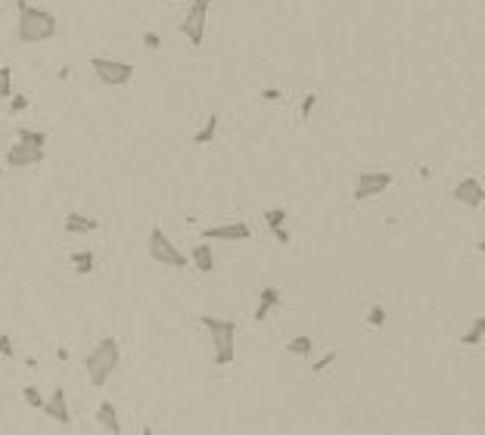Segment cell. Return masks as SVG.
Listing matches in <instances>:
<instances>
[{
    "label": "cell",
    "instance_id": "cell-1",
    "mask_svg": "<svg viewBox=\"0 0 485 435\" xmlns=\"http://www.w3.org/2000/svg\"><path fill=\"white\" fill-rule=\"evenodd\" d=\"M60 22L44 6H32L28 0H19V19H16V34L22 44H44L56 38Z\"/></svg>",
    "mask_w": 485,
    "mask_h": 435
},
{
    "label": "cell",
    "instance_id": "cell-2",
    "mask_svg": "<svg viewBox=\"0 0 485 435\" xmlns=\"http://www.w3.org/2000/svg\"><path fill=\"white\" fill-rule=\"evenodd\" d=\"M202 330L212 339V358L218 367H227L237 361V323L227 317H202Z\"/></svg>",
    "mask_w": 485,
    "mask_h": 435
},
{
    "label": "cell",
    "instance_id": "cell-3",
    "mask_svg": "<svg viewBox=\"0 0 485 435\" xmlns=\"http://www.w3.org/2000/svg\"><path fill=\"white\" fill-rule=\"evenodd\" d=\"M121 361V348H119V339L115 336H106L100 339L97 348L88 354V361H84V367H88V380L93 386H106L109 382V376L115 373V367H119Z\"/></svg>",
    "mask_w": 485,
    "mask_h": 435
},
{
    "label": "cell",
    "instance_id": "cell-4",
    "mask_svg": "<svg viewBox=\"0 0 485 435\" xmlns=\"http://www.w3.org/2000/svg\"><path fill=\"white\" fill-rule=\"evenodd\" d=\"M147 252L156 265L162 267H187V255L171 243V236L165 234L162 227H153L150 230V239H147Z\"/></svg>",
    "mask_w": 485,
    "mask_h": 435
},
{
    "label": "cell",
    "instance_id": "cell-5",
    "mask_svg": "<svg viewBox=\"0 0 485 435\" xmlns=\"http://www.w3.org/2000/svg\"><path fill=\"white\" fill-rule=\"evenodd\" d=\"M91 69L106 87H125L134 81V65L125 60H109V56H91Z\"/></svg>",
    "mask_w": 485,
    "mask_h": 435
},
{
    "label": "cell",
    "instance_id": "cell-6",
    "mask_svg": "<svg viewBox=\"0 0 485 435\" xmlns=\"http://www.w3.org/2000/svg\"><path fill=\"white\" fill-rule=\"evenodd\" d=\"M208 6H212V0H190V10H187L184 22H180V32L187 34V41H190L193 47H202V41H206Z\"/></svg>",
    "mask_w": 485,
    "mask_h": 435
},
{
    "label": "cell",
    "instance_id": "cell-7",
    "mask_svg": "<svg viewBox=\"0 0 485 435\" xmlns=\"http://www.w3.org/2000/svg\"><path fill=\"white\" fill-rule=\"evenodd\" d=\"M389 187H392V174L389 171H383V168H367V171H361L358 178H354V199H373V196H380V193H386Z\"/></svg>",
    "mask_w": 485,
    "mask_h": 435
},
{
    "label": "cell",
    "instance_id": "cell-8",
    "mask_svg": "<svg viewBox=\"0 0 485 435\" xmlns=\"http://www.w3.org/2000/svg\"><path fill=\"white\" fill-rule=\"evenodd\" d=\"M252 236L249 224L246 221H234V224H218V227L202 230V239L206 243H246Z\"/></svg>",
    "mask_w": 485,
    "mask_h": 435
},
{
    "label": "cell",
    "instance_id": "cell-9",
    "mask_svg": "<svg viewBox=\"0 0 485 435\" xmlns=\"http://www.w3.org/2000/svg\"><path fill=\"white\" fill-rule=\"evenodd\" d=\"M44 162V149L25 147V143H13L6 149V168H32V165Z\"/></svg>",
    "mask_w": 485,
    "mask_h": 435
},
{
    "label": "cell",
    "instance_id": "cell-10",
    "mask_svg": "<svg viewBox=\"0 0 485 435\" xmlns=\"http://www.w3.org/2000/svg\"><path fill=\"white\" fill-rule=\"evenodd\" d=\"M454 199L467 208H482L485 202V187L479 178H463L458 187H454Z\"/></svg>",
    "mask_w": 485,
    "mask_h": 435
},
{
    "label": "cell",
    "instance_id": "cell-11",
    "mask_svg": "<svg viewBox=\"0 0 485 435\" xmlns=\"http://www.w3.org/2000/svg\"><path fill=\"white\" fill-rule=\"evenodd\" d=\"M41 410H44L50 420H56V423H62V426H69V423H72L69 398H66V389H62V386H56L53 392H50V398L44 401V408H41Z\"/></svg>",
    "mask_w": 485,
    "mask_h": 435
},
{
    "label": "cell",
    "instance_id": "cell-12",
    "mask_svg": "<svg viewBox=\"0 0 485 435\" xmlns=\"http://www.w3.org/2000/svg\"><path fill=\"white\" fill-rule=\"evenodd\" d=\"M97 227H100L97 218L81 215V212H69L66 218H62V230H66V234H72V236H78V234H93Z\"/></svg>",
    "mask_w": 485,
    "mask_h": 435
},
{
    "label": "cell",
    "instance_id": "cell-13",
    "mask_svg": "<svg viewBox=\"0 0 485 435\" xmlns=\"http://www.w3.org/2000/svg\"><path fill=\"white\" fill-rule=\"evenodd\" d=\"M280 304H284V293H280L277 286H265L262 289V299H258V304H255V321L262 323V321H267V314H271L274 308H280Z\"/></svg>",
    "mask_w": 485,
    "mask_h": 435
},
{
    "label": "cell",
    "instance_id": "cell-14",
    "mask_svg": "<svg viewBox=\"0 0 485 435\" xmlns=\"http://www.w3.org/2000/svg\"><path fill=\"white\" fill-rule=\"evenodd\" d=\"M97 423L103 426L106 432L121 435V420H119V410H115L112 401H100V408H97Z\"/></svg>",
    "mask_w": 485,
    "mask_h": 435
},
{
    "label": "cell",
    "instance_id": "cell-15",
    "mask_svg": "<svg viewBox=\"0 0 485 435\" xmlns=\"http://www.w3.org/2000/svg\"><path fill=\"white\" fill-rule=\"evenodd\" d=\"M218 125H221V119L212 112L206 121H202V128L197 130V134H193V143H197V147H206V143H212L215 134H218Z\"/></svg>",
    "mask_w": 485,
    "mask_h": 435
},
{
    "label": "cell",
    "instance_id": "cell-16",
    "mask_svg": "<svg viewBox=\"0 0 485 435\" xmlns=\"http://www.w3.org/2000/svg\"><path fill=\"white\" fill-rule=\"evenodd\" d=\"M193 265H197V271L199 274H212V267H215V255H212V246L208 243H199L197 249H193Z\"/></svg>",
    "mask_w": 485,
    "mask_h": 435
},
{
    "label": "cell",
    "instance_id": "cell-17",
    "mask_svg": "<svg viewBox=\"0 0 485 435\" xmlns=\"http://www.w3.org/2000/svg\"><path fill=\"white\" fill-rule=\"evenodd\" d=\"M286 352L295 354V358H311V352H314V339L305 336V333H299V336H293L286 342Z\"/></svg>",
    "mask_w": 485,
    "mask_h": 435
},
{
    "label": "cell",
    "instance_id": "cell-18",
    "mask_svg": "<svg viewBox=\"0 0 485 435\" xmlns=\"http://www.w3.org/2000/svg\"><path fill=\"white\" fill-rule=\"evenodd\" d=\"M72 265H75L78 274H93V267H97V255H93L91 249H78V252H72Z\"/></svg>",
    "mask_w": 485,
    "mask_h": 435
},
{
    "label": "cell",
    "instance_id": "cell-19",
    "mask_svg": "<svg viewBox=\"0 0 485 435\" xmlns=\"http://www.w3.org/2000/svg\"><path fill=\"white\" fill-rule=\"evenodd\" d=\"M16 137H19V143H25V147H34V149H44V143H47L44 130H34V128H19Z\"/></svg>",
    "mask_w": 485,
    "mask_h": 435
},
{
    "label": "cell",
    "instance_id": "cell-20",
    "mask_svg": "<svg viewBox=\"0 0 485 435\" xmlns=\"http://www.w3.org/2000/svg\"><path fill=\"white\" fill-rule=\"evenodd\" d=\"M482 336H485V317H476L473 326H470V330L460 336V342L473 348V345H479V342H482Z\"/></svg>",
    "mask_w": 485,
    "mask_h": 435
},
{
    "label": "cell",
    "instance_id": "cell-21",
    "mask_svg": "<svg viewBox=\"0 0 485 435\" xmlns=\"http://www.w3.org/2000/svg\"><path fill=\"white\" fill-rule=\"evenodd\" d=\"M13 97V65H0V100Z\"/></svg>",
    "mask_w": 485,
    "mask_h": 435
},
{
    "label": "cell",
    "instance_id": "cell-22",
    "mask_svg": "<svg viewBox=\"0 0 485 435\" xmlns=\"http://www.w3.org/2000/svg\"><path fill=\"white\" fill-rule=\"evenodd\" d=\"M286 208H267L265 212V221H267V227L271 230H277V227H286Z\"/></svg>",
    "mask_w": 485,
    "mask_h": 435
},
{
    "label": "cell",
    "instance_id": "cell-23",
    "mask_svg": "<svg viewBox=\"0 0 485 435\" xmlns=\"http://www.w3.org/2000/svg\"><path fill=\"white\" fill-rule=\"evenodd\" d=\"M367 323H371L373 330H383V326H386V308H383V304H371V311H367Z\"/></svg>",
    "mask_w": 485,
    "mask_h": 435
},
{
    "label": "cell",
    "instance_id": "cell-24",
    "mask_svg": "<svg viewBox=\"0 0 485 435\" xmlns=\"http://www.w3.org/2000/svg\"><path fill=\"white\" fill-rule=\"evenodd\" d=\"M22 401L28 404V408H34V410L44 408V398H41L38 386H25V389H22Z\"/></svg>",
    "mask_w": 485,
    "mask_h": 435
},
{
    "label": "cell",
    "instance_id": "cell-25",
    "mask_svg": "<svg viewBox=\"0 0 485 435\" xmlns=\"http://www.w3.org/2000/svg\"><path fill=\"white\" fill-rule=\"evenodd\" d=\"M314 106H317V93H305L299 103V121H308V115L314 112Z\"/></svg>",
    "mask_w": 485,
    "mask_h": 435
},
{
    "label": "cell",
    "instance_id": "cell-26",
    "mask_svg": "<svg viewBox=\"0 0 485 435\" xmlns=\"http://www.w3.org/2000/svg\"><path fill=\"white\" fill-rule=\"evenodd\" d=\"M28 109V97L25 93H13L10 97V115H19V112H25Z\"/></svg>",
    "mask_w": 485,
    "mask_h": 435
},
{
    "label": "cell",
    "instance_id": "cell-27",
    "mask_svg": "<svg viewBox=\"0 0 485 435\" xmlns=\"http://www.w3.org/2000/svg\"><path fill=\"white\" fill-rule=\"evenodd\" d=\"M333 364H336V352H327L324 358H317L314 364H311V370H314V373H324V370L333 367Z\"/></svg>",
    "mask_w": 485,
    "mask_h": 435
},
{
    "label": "cell",
    "instance_id": "cell-28",
    "mask_svg": "<svg viewBox=\"0 0 485 435\" xmlns=\"http://www.w3.org/2000/svg\"><path fill=\"white\" fill-rule=\"evenodd\" d=\"M143 47H147V50H159V47H162V34H159V32H143Z\"/></svg>",
    "mask_w": 485,
    "mask_h": 435
},
{
    "label": "cell",
    "instance_id": "cell-29",
    "mask_svg": "<svg viewBox=\"0 0 485 435\" xmlns=\"http://www.w3.org/2000/svg\"><path fill=\"white\" fill-rule=\"evenodd\" d=\"M16 354V348H13V339L6 336V333H0V358H13Z\"/></svg>",
    "mask_w": 485,
    "mask_h": 435
},
{
    "label": "cell",
    "instance_id": "cell-30",
    "mask_svg": "<svg viewBox=\"0 0 485 435\" xmlns=\"http://www.w3.org/2000/svg\"><path fill=\"white\" fill-rule=\"evenodd\" d=\"M262 97L267 100V103H277V100L284 97V91H280V87H265V91H262Z\"/></svg>",
    "mask_w": 485,
    "mask_h": 435
},
{
    "label": "cell",
    "instance_id": "cell-31",
    "mask_svg": "<svg viewBox=\"0 0 485 435\" xmlns=\"http://www.w3.org/2000/svg\"><path fill=\"white\" fill-rule=\"evenodd\" d=\"M271 234H274V239H277V243H284V246H289V239H293L286 227H277V230H271Z\"/></svg>",
    "mask_w": 485,
    "mask_h": 435
},
{
    "label": "cell",
    "instance_id": "cell-32",
    "mask_svg": "<svg viewBox=\"0 0 485 435\" xmlns=\"http://www.w3.org/2000/svg\"><path fill=\"white\" fill-rule=\"evenodd\" d=\"M56 358H60V361H69V348H56Z\"/></svg>",
    "mask_w": 485,
    "mask_h": 435
},
{
    "label": "cell",
    "instance_id": "cell-33",
    "mask_svg": "<svg viewBox=\"0 0 485 435\" xmlns=\"http://www.w3.org/2000/svg\"><path fill=\"white\" fill-rule=\"evenodd\" d=\"M140 435H156V429H153V426H143Z\"/></svg>",
    "mask_w": 485,
    "mask_h": 435
},
{
    "label": "cell",
    "instance_id": "cell-34",
    "mask_svg": "<svg viewBox=\"0 0 485 435\" xmlns=\"http://www.w3.org/2000/svg\"><path fill=\"white\" fill-rule=\"evenodd\" d=\"M0 178H4V168H0Z\"/></svg>",
    "mask_w": 485,
    "mask_h": 435
},
{
    "label": "cell",
    "instance_id": "cell-35",
    "mask_svg": "<svg viewBox=\"0 0 485 435\" xmlns=\"http://www.w3.org/2000/svg\"><path fill=\"white\" fill-rule=\"evenodd\" d=\"M171 4H175V0H171Z\"/></svg>",
    "mask_w": 485,
    "mask_h": 435
}]
</instances>
